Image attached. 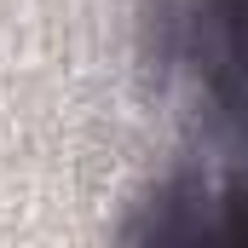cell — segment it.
<instances>
[{
  "mask_svg": "<svg viewBox=\"0 0 248 248\" xmlns=\"http://www.w3.org/2000/svg\"><path fill=\"white\" fill-rule=\"evenodd\" d=\"M144 46L231 139H248V0H150Z\"/></svg>",
  "mask_w": 248,
  "mask_h": 248,
  "instance_id": "obj_1",
  "label": "cell"
},
{
  "mask_svg": "<svg viewBox=\"0 0 248 248\" xmlns=\"http://www.w3.org/2000/svg\"><path fill=\"white\" fill-rule=\"evenodd\" d=\"M133 243H231L248 248V139H231L225 156L173 173L139 202L127 225Z\"/></svg>",
  "mask_w": 248,
  "mask_h": 248,
  "instance_id": "obj_2",
  "label": "cell"
}]
</instances>
